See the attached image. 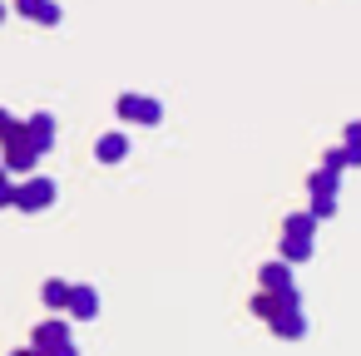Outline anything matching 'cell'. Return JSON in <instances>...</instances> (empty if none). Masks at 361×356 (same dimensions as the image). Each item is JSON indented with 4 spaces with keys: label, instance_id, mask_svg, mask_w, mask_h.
<instances>
[{
    "label": "cell",
    "instance_id": "6da1fadb",
    "mask_svg": "<svg viewBox=\"0 0 361 356\" xmlns=\"http://www.w3.org/2000/svg\"><path fill=\"white\" fill-rule=\"evenodd\" d=\"M0 144H6V159H0V168H6V173H35V164H40V149L30 144L25 124H20L11 139H0Z\"/></svg>",
    "mask_w": 361,
    "mask_h": 356
},
{
    "label": "cell",
    "instance_id": "7a4b0ae2",
    "mask_svg": "<svg viewBox=\"0 0 361 356\" xmlns=\"http://www.w3.org/2000/svg\"><path fill=\"white\" fill-rule=\"evenodd\" d=\"M114 114H119L124 124H159V119H164V104L149 99V94H119V99H114Z\"/></svg>",
    "mask_w": 361,
    "mask_h": 356
},
{
    "label": "cell",
    "instance_id": "3957f363",
    "mask_svg": "<svg viewBox=\"0 0 361 356\" xmlns=\"http://www.w3.org/2000/svg\"><path fill=\"white\" fill-rule=\"evenodd\" d=\"M60 198V188H55V178H25V183H16V208H25V213H40V208H50Z\"/></svg>",
    "mask_w": 361,
    "mask_h": 356
},
{
    "label": "cell",
    "instance_id": "277c9868",
    "mask_svg": "<svg viewBox=\"0 0 361 356\" xmlns=\"http://www.w3.org/2000/svg\"><path fill=\"white\" fill-rule=\"evenodd\" d=\"M297 307H302V292H297V287H287V292H267V287H262V292L252 297V312H257L262 321H272L277 312H297Z\"/></svg>",
    "mask_w": 361,
    "mask_h": 356
},
{
    "label": "cell",
    "instance_id": "5b68a950",
    "mask_svg": "<svg viewBox=\"0 0 361 356\" xmlns=\"http://www.w3.org/2000/svg\"><path fill=\"white\" fill-rule=\"evenodd\" d=\"M65 307H70V312H75L80 321H94V317H99V292H94L90 282H75V287H70V302H65Z\"/></svg>",
    "mask_w": 361,
    "mask_h": 356
},
{
    "label": "cell",
    "instance_id": "8992f818",
    "mask_svg": "<svg viewBox=\"0 0 361 356\" xmlns=\"http://www.w3.org/2000/svg\"><path fill=\"white\" fill-rule=\"evenodd\" d=\"M65 341H75L70 321H40V326L30 331V346H35V351H50V346H65Z\"/></svg>",
    "mask_w": 361,
    "mask_h": 356
},
{
    "label": "cell",
    "instance_id": "52a82bcc",
    "mask_svg": "<svg viewBox=\"0 0 361 356\" xmlns=\"http://www.w3.org/2000/svg\"><path fill=\"white\" fill-rule=\"evenodd\" d=\"M25 134H30V144H35L40 154H50V149H55V114H50V109H40V114H30V124H25Z\"/></svg>",
    "mask_w": 361,
    "mask_h": 356
},
{
    "label": "cell",
    "instance_id": "ba28073f",
    "mask_svg": "<svg viewBox=\"0 0 361 356\" xmlns=\"http://www.w3.org/2000/svg\"><path fill=\"white\" fill-rule=\"evenodd\" d=\"M94 159H99V164H124V159H129V134H124V129H114V134H99V144H94Z\"/></svg>",
    "mask_w": 361,
    "mask_h": 356
},
{
    "label": "cell",
    "instance_id": "9c48e42d",
    "mask_svg": "<svg viewBox=\"0 0 361 356\" xmlns=\"http://www.w3.org/2000/svg\"><path fill=\"white\" fill-rule=\"evenodd\" d=\"M267 326H272V336H282V341H302V336H307V312H302V307H297V312H277Z\"/></svg>",
    "mask_w": 361,
    "mask_h": 356
},
{
    "label": "cell",
    "instance_id": "30bf717a",
    "mask_svg": "<svg viewBox=\"0 0 361 356\" xmlns=\"http://www.w3.org/2000/svg\"><path fill=\"white\" fill-rule=\"evenodd\" d=\"M317 252V238H292V233H282V247H277V257L287 262V267H297V262H307Z\"/></svg>",
    "mask_w": 361,
    "mask_h": 356
},
{
    "label": "cell",
    "instance_id": "8fae6325",
    "mask_svg": "<svg viewBox=\"0 0 361 356\" xmlns=\"http://www.w3.org/2000/svg\"><path fill=\"white\" fill-rule=\"evenodd\" d=\"M257 282H262L267 292H287V287H297V282H292V267H287L282 257H272V262H262V272H257Z\"/></svg>",
    "mask_w": 361,
    "mask_h": 356
},
{
    "label": "cell",
    "instance_id": "7c38bea8",
    "mask_svg": "<svg viewBox=\"0 0 361 356\" xmlns=\"http://www.w3.org/2000/svg\"><path fill=\"white\" fill-rule=\"evenodd\" d=\"M20 16H30L35 25H60V6H55V0H20Z\"/></svg>",
    "mask_w": 361,
    "mask_h": 356
},
{
    "label": "cell",
    "instance_id": "4fadbf2b",
    "mask_svg": "<svg viewBox=\"0 0 361 356\" xmlns=\"http://www.w3.org/2000/svg\"><path fill=\"white\" fill-rule=\"evenodd\" d=\"M307 193H341V173H331V168H317L312 178H307Z\"/></svg>",
    "mask_w": 361,
    "mask_h": 356
},
{
    "label": "cell",
    "instance_id": "5bb4252c",
    "mask_svg": "<svg viewBox=\"0 0 361 356\" xmlns=\"http://www.w3.org/2000/svg\"><path fill=\"white\" fill-rule=\"evenodd\" d=\"M282 233H292V238H317V218H312V213H287V218H282Z\"/></svg>",
    "mask_w": 361,
    "mask_h": 356
},
{
    "label": "cell",
    "instance_id": "9a60e30c",
    "mask_svg": "<svg viewBox=\"0 0 361 356\" xmlns=\"http://www.w3.org/2000/svg\"><path fill=\"white\" fill-rule=\"evenodd\" d=\"M40 302H45V307H65V302H70V282L50 277V282L40 287Z\"/></svg>",
    "mask_w": 361,
    "mask_h": 356
},
{
    "label": "cell",
    "instance_id": "2e32d148",
    "mask_svg": "<svg viewBox=\"0 0 361 356\" xmlns=\"http://www.w3.org/2000/svg\"><path fill=\"white\" fill-rule=\"evenodd\" d=\"M317 223H326V218H336V198L331 193H312V208H307Z\"/></svg>",
    "mask_w": 361,
    "mask_h": 356
},
{
    "label": "cell",
    "instance_id": "e0dca14e",
    "mask_svg": "<svg viewBox=\"0 0 361 356\" xmlns=\"http://www.w3.org/2000/svg\"><path fill=\"white\" fill-rule=\"evenodd\" d=\"M322 168H331V173H346V149H326Z\"/></svg>",
    "mask_w": 361,
    "mask_h": 356
},
{
    "label": "cell",
    "instance_id": "ac0fdd59",
    "mask_svg": "<svg viewBox=\"0 0 361 356\" xmlns=\"http://www.w3.org/2000/svg\"><path fill=\"white\" fill-rule=\"evenodd\" d=\"M16 203V183H11V173L0 168V208H11Z\"/></svg>",
    "mask_w": 361,
    "mask_h": 356
},
{
    "label": "cell",
    "instance_id": "d6986e66",
    "mask_svg": "<svg viewBox=\"0 0 361 356\" xmlns=\"http://www.w3.org/2000/svg\"><path fill=\"white\" fill-rule=\"evenodd\" d=\"M341 139H346L341 149H361V119H351V124L341 129Z\"/></svg>",
    "mask_w": 361,
    "mask_h": 356
},
{
    "label": "cell",
    "instance_id": "ffe728a7",
    "mask_svg": "<svg viewBox=\"0 0 361 356\" xmlns=\"http://www.w3.org/2000/svg\"><path fill=\"white\" fill-rule=\"evenodd\" d=\"M16 129H20V119H16V114H6V109H0V139H11Z\"/></svg>",
    "mask_w": 361,
    "mask_h": 356
},
{
    "label": "cell",
    "instance_id": "44dd1931",
    "mask_svg": "<svg viewBox=\"0 0 361 356\" xmlns=\"http://www.w3.org/2000/svg\"><path fill=\"white\" fill-rule=\"evenodd\" d=\"M40 356H80V346H75V341H65V346H50V351H40Z\"/></svg>",
    "mask_w": 361,
    "mask_h": 356
},
{
    "label": "cell",
    "instance_id": "7402d4cb",
    "mask_svg": "<svg viewBox=\"0 0 361 356\" xmlns=\"http://www.w3.org/2000/svg\"><path fill=\"white\" fill-rule=\"evenodd\" d=\"M11 356H40V351H35V346H30V351H11Z\"/></svg>",
    "mask_w": 361,
    "mask_h": 356
},
{
    "label": "cell",
    "instance_id": "603a6c76",
    "mask_svg": "<svg viewBox=\"0 0 361 356\" xmlns=\"http://www.w3.org/2000/svg\"><path fill=\"white\" fill-rule=\"evenodd\" d=\"M0 20H6V0H0Z\"/></svg>",
    "mask_w": 361,
    "mask_h": 356
}]
</instances>
